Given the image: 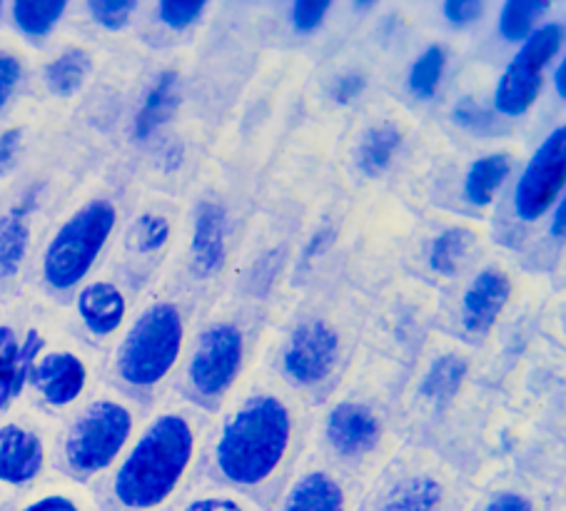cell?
<instances>
[{"mask_svg": "<svg viewBox=\"0 0 566 511\" xmlns=\"http://www.w3.org/2000/svg\"><path fill=\"white\" fill-rule=\"evenodd\" d=\"M476 244V232L464 228V225H454V228L442 230L432 242V250H429V264L432 270L444 274V278H452V274L460 272L462 262L470 250Z\"/></svg>", "mask_w": 566, "mask_h": 511, "instance_id": "obj_26", "label": "cell"}, {"mask_svg": "<svg viewBox=\"0 0 566 511\" xmlns=\"http://www.w3.org/2000/svg\"><path fill=\"white\" fill-rule=\"evenodd\" d=\"M512 173V157L506 153H494L484 155L480 160L470 165V170L464 175V198L470 200L476 208H486L492 205L496 192L510 178Z\"/></svg>", "mask_w": 566, "mask_h": 511, "instance_id": "obj_20", "label": "cell"}, {"mask_svg": "<svg viewBox=\"0 0 566 511\" xmlns=\"http://www.w3.org/2000/svg\"><path fill=\"white\" fill-rule=\"evenodd\" d=\"M185 347L178 304L153 302L133 320L115 352V375L133 389H155L170 377Z\"/></svg>", "mask_w": 566, "mask_h": 511, "instance_id": "obj_3", "label": "cell"}, {"mask_svg": "<svg viewBox=\"0 0 566 511\" xmlns=\"http://www.w3.org/2000/svg\"><path fill=\"white\" fill-rule=\"evenodd\" d=\"M87 15L105 31H123L133 21L138 3L135 0H87Z\"/></svg>", "mask_w": 566, "mask_h": 511, "instance_id": "obj_30", "label": "cell"}, {"mask_svg": "<svg viewBox=\"0 0 566 511\" xmlns=\"http://www.w3.org/2000/svg\"><path fill=\"white\" fill-rule=\"evenodd\" d=\"M48 465L45 439L21 421L0 425V489H25L41 479Z\"/></svg>", "mask_w": 566, "mask_h": 511, "instance_id": "obj_10", "label": "cell"}, {"mask_svg": "<svg viewBox=\"0 0 566 511\" xmlns=\"http://www.w3.org/2000/svg\"><path fill=\"white\" fill-rule=\"evenodd\" d=\"M402 140L405 135L395 125H379V127H373V131H367L357 153L359 170H363L367 178H377V175L389 170V165L395 163L399 147H402Z\"/></svg>", "mask_w": 566, "mask_h": 511, "instance_id": "obj_24", "label": "cell"}, {"mask_svg": "<svg viewBox=\"0 0 566 511\" xmlns=\"http://www.w3.org/2000/svg\"><path fill=\"white\" fill-rule=\"evenodd\" d=\"M178 511H248V509L232 497H198L188 501L185 507H180Z\"/></svg>", "mask_w": 566, "mask_h": 511, "instance_id": "obj_39", "label": "cell"}, {"mask_svg": "<svg viewBox=\"0 0 566 511\" xmlns=\"http://www.w3.org/2000/svg\"><path fill=\"white\" fill-rule=\"evenodd\" d=\"M43 347L45 340L38 330H28L21 340L11 324H0V411L23 395Z\"/></svg>", "mask_w": 566, "mask_h": 511, "instance_id": "obj_12", "label": "cell"}, {"mask_svg": "<svg viewBox=\"0 0 566 511\" xmlns=\"http://www.w3.org/2000/svg\"><path fill=\"white\" fill-rule=\"evenodd\" d=\"M242 357H245V340L235 324L220 322L205 330L188 362L190 387L205 399L224 395L238 379Z\"/></svg>", "mask_w": 566, "mask_h": 511, "instance_id": "obj_8", "label": "cell"}, {"mask_svg": "<svg viewBox=\"0 0 566 511\" xmlns=\"http://www.w3.org/2000/svg\"><path fill=\"white\" fill-rule=\"evenodd\" d=\"M365 87H367L365 75L345 73V75H339L337 81H335V87H332V95H335V101L339 105H349V103H355L357 97L365 93Z\"/></svg>", "mask_w": 566, "mask_h": 511, "instance_id": "obj_37", "label": "cell"}, {"mask_svg": "<svg viewBox=\"0 0 566 511\" xmlns=\"http://www.w3.org/2000/svg\"><path fill=\"white\" fill-rule=\"evenodd\" d=\"M484 511H536L534 504L522 494H514V491H500L490 501H486Z\"/></svg>", "mask_w": 566, "mask_h": 511, "instance_id": "obj_40", "label": "cell"}, {"mask_svg": "<svg viewBox=\"0 0 566 511\" xmlns=\"http://www.w3.org/2000/svg\"><path fill=\"white\" fill-rule=\"evenodd\" d=\"M93 71V58L85 48H65L45 65V85L55 97H73Z\"/></svg>", "mask_w": 566, "mask_h": 511, "instance_id": "obj_21", "label": "cell"}, {"mask_svg": "<svg viewBox=\"0 0 566 511\" xmlns=\"http://www.w3.org/2000/svg\"><path fill=\"white\" fill-rule=\"evenodd\" d=\"M180 97H182V87H180L178 73L163 71L158 77H155L150 91L143 97L138 115H135V125H133L135 140H148V137L158 133L160 127L168 123L175 113H178Z\"/></svg>", "mask_w": 566, "mask_h": 511, "instance_id": "obj_17", "label": "cell"}, {"mask_svg": "<svg viewBox=\"0 0 566 511\" xmlns=\"http://www.w3.org/2000/svg\"><path fill=\"white\" fill-rule=\"evenodd\" d=\"M512 280L500 268H486L470 282L462 298V322L467 332H490L512 300Z\"/></svg>", "mask_w": 566, "mask_h": 511, "instance_id": "obj_13", "label": "cell"}, {"mask_svg": "<svg viewBox=\"0 0 566 511\" xmlns=\"http://www.w3.org/2000/svg\"><path fill=\"white\" fill-rule=\"evenodd\" d=\"M77 320L95 340H107L118 334L128 320V300L118 284L95 280L81 288L75 298Z\"/></svg>", "mask_w": 566, "mask_h": 511, "instance_id": "obj_14", "label": "cell"}, {"mask_svg": "<svg viewBox=\"0 0 566 511\" xmlns=\"http://www.w3.org/2000/svg\"><path fill=\"white\" fill-rule=\"evenodd\" d=\"M339 359L337 332L322 320H307L292 332L282 355L285 375L300 387H312L325 382Z\"/></svg>", "mask_w": 566, "mask_h": 511, "instance_id": "obj_9", "label": "cell"}, {"mask_svg": "<svg viewBox=\"0 0 566 511\" xmlns=\"http://www.w3.org/2000/svg\"><path fill=\"white\" fill-rule=\"evenodd\" d=\"M292 441V415L272 395L250 397L222 425L214 461L235 487H260L275 474Z\"/></svg>", "mask_w": 566, "mask_h": 511, "instance_id": "obj_2", "label": "cell"}, {"mask_svg": "<svg viewBox=\"0 0 566 511\" xmlns=\"http://www.w3.org/2000/svg\"><path fill=\"white\" fill-rule=\"evenodd\" d=\"M379 419L355 401H343L327 415L325 437L329 447L343 457H363L373 451L379 441Z\"/></svg>", "mask_w": 566, "mask_h": 511, "instance_id": "obj_15", "label": "cell"}, {"mask_svg": "<svg viewBox=\"0 0 566 511\" xmlns=\"http://www.w3.org/2000/svg\"><path fill=\"white\" fill-rule=\"evenodd\" d=\"M554 87H556V95L564 101L566 97V63L564 61L556 65V71H554Z\"/></svg>", "mask_w": 566, "mask_h": 511, "instance_id": "obj_42", "label": "cell"}, {"mask_svg": "<svg viewBox=\"0 0 566 511\" xmlns=\"http://www.w3.org/2000/svg\"><path fill=\"white\" fill-rule=\"evenodd\" d=\"M33 200L28 198L11 212L0 215V288L13 282L23 270V262L31 248V228H28V212Z\"/></svg>", "mask_w": 566, "mask_h": 511, "instance_id": "obj_19", "label": "cell"}, {"mask_svg": "<svg viewBox=\"0 0 566 511\" xmlns=\"http://www.w3.org/2000/svg\"><path fill=\"white\" fill-rule=\"evenodd\" d=\"M21 127H8V131L0 133V175L8 173L15 165L18 150H21Z\"/></svg>", "mask_w": 566, "mask_h": 511, "instance_id": "obj_38", "label": "cell"}, {"mask_svg": "<svg viewBox=\"0 0 566 511\" xmlns=\"http://www.w3.org/2000/svg\"><path fill=\"white\" fill-rule=\"evenodd\" d=\"M172 225L165 215L158 212H145L130 228V244L135 252L140 254H155L160 252L170 240Z\"/></svg>", "mask_w": 566, "mask_h": 511, "instance_id": "obj_29", "label": "cell"}, {"mask_svg": "<svg viewBox=\"0 0 566 511\" xmlns=\"http://www.w3.org/2000/svg\"><path fill=\"white\" fill-rule=\"evenodd\" d=\"M224 232H228V215H224L222 205L202 200L195 210V232L190 242L192 272L198 278L208 280L210 274L222 268L224 254H228Z\"/></svg>", "mask_w": 566, "mask_h": 511, "instance_id": "obj_16", "label": "cell"}, {"mask_svg": "<svg viewBox=\"0 0 566 511\" xmlns=\"http://www.w3.org/2000/svg\"><path fill=\"white\" fill-rule=\"evenodd\" d=\"M115 225L118 210L111 200H93L71 215L45 244L41 272L48 288L55 292L81 288L111 242Z\"/></svg>", "mask_w": 566, "mask_h": 511, "instance_id": "obj_4", "label": "cell"}, {"mask_svg": "<svg viewBox=\"0 0 566 511\" xmlns=\"http://www.w3.org/2000/svg\"><path fill=\"white\" fill-rule=\"evenodd\" d=\"M447 67V53L442 45H429L427 51L417 58L415 65L409 67V91H412L415 97L419 101H429L434 97L439 83H442Z\"/></svg>", "mask_w": 566, "mask_h": 511, "instance_id": "obj_28", "label": "cell"}, {"mask_svg": "<svg viewBox=\"0 0 566 511\" xmlns=\"http://www.w3.org/2000/svg\"><path fill=\"white\" fill-rule=\"evenodd\" d=\"M91 379L85 359L75 352L55 350L38 357L31 372V385L48 407L65 409L83 397Z\"/></svg>", "mask_w": 566, "mask_h": 511, "instance_id": "obj_11", "label": "cell"}, {"mask_svg": "<svg viewBox=\"0 0 566 511\" xmlns=\"http://www.w3.org/2000/svg\"><path fill=\"white\" fill-rule=\"evenodd\" d=\"M65 11V0H45V3H38V0H15L11 6V21L25 38L43 41L63 21Z\"/></svg>", "mask_w": 566, "mask_h": 511, "instance_id": "obj_25", "label": "cell"}, {"mask_svg": "<svg viewBox=\"0 0 566 511\" xmlns=\"http://www.w3.org/2000/svg\"><path fill=\"white\" fill-rule=\"evenodd\" d=\"M23 77V63L15 53L0 51V111L11 101L15 87L21 85Z\"/></svg>", "mask_w": 566, "mask_h": 511, "instance_id": "obj_33", "label": "cell"}, {"mask_svg": "<svg viewBox=\"0 0 566 511\" xmlns=\"http://www.w3.org/2000/svg\"><path fill=\"white\" fill-rule=\"evenodd\" d=\"M467 375H470V362L462 355H444L432 362V367L422 379V397L434 401V405H449L464 385Z\"/></svg>", "mask_w": 566, "mask_h": 511, "instance_id": "obj_23", "label": "cell"}, {"mask_svg": "<svg viewBox=\"0 0 566 511\" xmlns=\"http://www.w3.org/2000/svg\"><path fill=\"white\" fill-rule=\"evenodd\" d=\"M198 451V431L178 411H163L130 441L111 477L115 511H160L178 494Z\"/></svg>", "mask_w": 566, "mask_h": 511, "instance_id": "obj_1", "label": "cell"}, {"mask_svg": "<svg viewBox=\"0 0 566 511\" xmlns=\"http://www.w3.org/2000/svg\"><path fill=\"white\" fill-rule=\"evenodd\" d=\"M133 409L120 399L101 397L85 405L63 439V461L75 477L91 479L115 467L130 447Z\"/></svg>", "mask_w": 566, "mask_h": 511, "instance_id": "obj_5", "label": "cell"}, {"mask_svg": "<svg viewBox=\"0 0 566 511\" xmlns=\"http://www.w3.org/2000/svg\"><path fill=\"white\" fill-rule=\"evenodd\" d=\"M205 3H188V0H160L158 3V18L163 25L172 28V31H185L200 21L205 13Z\"/></svg>", "mask_w": 566, "mask_h": 511, "instance_id": "obj_31", "label": "cell"}, {"mask_svg": "<svg viewBox=\"0 0 566 511\" xmlns=\"http://www.w3.org/2000/svg\"><path fill=\"white\" fill-rule=\"evenodd\" d=\"M564 25L546 23L526 38L514 61L504 67L496 83L494 107L504 117H520L532 111L536 97L542 93L544 73L549 63L562 51Z\"/></svg>", "mask_w": 566, "mask_h": 511, "instance_id": "obj_6", "label": "cell"}, {"mask_svg": "<svg viewBox=\"0 0 566 511\" xmlns=\"http://www.w3.org/2000/svg\"><path fill=\"white\" fill-rule=\"evenodd\" d=\"M3 8H6V6H3V3H0V15H3Z\"/></svg>", "mask_w": 566, "mask_h": 511, "instance_id": "obj_43", "label": "cell"}, {"mask_svg": "<svg viewBox=\"0 0 566 511\" xmlns=\"http://www.w3.org/2000/svg\"><path fill=\"white\" fill-rule=\"evenodd\" d=\"M444 487L432 477H409L389 491L379 511H442Z\"/></svg>", "mask_w": 566, "mask_h": 511, "instance_id": "obj_22", "label": "cell"}, {"mask_svg": "<svg viewBox=\"0 0 566 511\" xmlns=\"http://www.w3.org/2000/svg\"><path fill=\"white\" fill-rule=\"evenodd\" d=\"M549 232H552L554 240H564V234H566V202L564 200H559V202L554 205Z\"/></svg>", "mask_w": 566, "mask_h": 511, "instance_id": "obj_41", "label": "cell"}, {"mask_svg": "<svg viewBox=\"0 0 566 511\" xmlns=\"http://www.w3.org/2000/svg\"><path fill=\"white\" fill-rule=\"evenodd\" d=\"M452 117L462 127H467V131H474V133L486 131V127L492 125L490 113H486L484 107L474 101V97H462V101L457 103V107L452 111Z\"/></svg>", "mask_w": 566, "mask_h": 511, "instance_id": "obj_35", "label": "cell"}, {"mask_svg": "<svg viewBox=\"0 0 566 511\" xmlns=\"http://www.w3.org/2000/svg\"><path fill=\"white\" fill-rule=\"evenodd\" d=\"M442 13L452 25H470L484 13V3L482 0H447Z\"/></svg>", "mask_w": 566, "mask_h": 511, "instance_id": "obj_36", "label": "cell"}, {"mask_svg": "<svg viewBox=\"0 0 566 511\" xmlns=\"http://www.w3.org/2000/svg\"><path fill=\"white\" fill-rule=\"evenodd\" d=\"M11 511H87L83 499H77L71 491H41L33 499H25Z\"/></svg>", "mask_w": 566, "mask_h": 511, "instance_id": "obj_32", "label": "cell"}, {"mask_svg": "<svg viewBox=\"0 0 566 511\" xmlns=\"http://www.w3.org/2000/svg\"><path fill=\"white\" fill-rule=\"evenodd\" d=\"M280 511H347V494L327 471H310L287 489Z\"/></svg>", "mask_w": 566, "mask_h": 511, "instance_id": "obj_18", "label": "cell"}, {"mask_svg": "<svg viewBox=\"0 0 566 511\" xmlns=\"http://www.w3.org/2000/svg\"><path fill=\"white\" fill-rule=\"evenodd\" d=\"M566 182V127H556L536 147L514 190V212L524 222L544 218L562 200Z\"/></svg>", "mask_w": 566, "mask_h": 511, "instance_id": "obj_7", "label": "cell"}, {"mask_svg": "<svg viewBox=\"0 0 566 511\" xmlns=\"http://www.w3.org/2000/svg\"><path fill=\"white\" fill-rule=\"evenodd\" d=\"M329 13V3H307V0H297L292 6V25L297 33H315Z\"/></svg>", "mask_w": 566, "mask_h": 511, "instance_id": "obj_34", "label": "cell"}, {"mask_svg": "<svg viewBox=\"0 0 566 511\" xmlns=\"http://www.w3.org/2000/svg\"><path fill=\"white\" fill-rule=\"evenodd\" d=\"M549 11L544 0H510L500 13V33L504 41L524 43L536 31V21Z\"/></svg>", "mask_w": 566, "mask_h": 511, "instance_id": "obj_27", "label": "cell"}]
</instances>
